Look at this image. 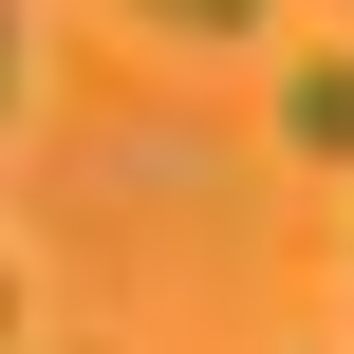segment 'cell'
Instances as JSON below:
<instances>
[{"mask_svg":"<svg viewBox=\"0 0 354 354\" xmlns=\"http://www.w3.org/2000/svg\"><path fill=\"white\" fill-rule=\"evenodd\" d=\"M0 112H19V0H0Z\"/></svg>","mask_w":354,"mask_h":354,"instance_id":"3957f363","label":"cell"},{"mask_svg":"<svg viewBox=\"0 0 354 354\" xmlns=\"http://www.w3.org/2000/svg\"><path fill=\"white\" fill-rule=\"evenodd\" d=\"M131 19H168V37H261L280 0H131Z\"/></svg>","mask_w":354,"mask_h":354,"instance_id":"7a4b0ae2","label":"cell"},{"mask_svg":"<svg viewBox=\"0 0 354 354\" xmlns=\"http://www.w3.org/2000/svg\"><path fill=\"white\" fill-rule=\"evenodd\" d=\"M280 149H317V168H354V56H317V75H280Z\"/></svg>","mask_w":354,"mask_h":354,"instance_id":"6da1fadb","label":"cell"},{"mask_svg":"<svg viewBox=\"0 0 354 354\" xmlns=\"http://www.w3.org/2000/svg\"><path fill=\"white\" fill-rule=\"evenodd\" d=\"M0 354H19V280H0Z\"/></svg>","mask_w":354,"mask_h":354,"instance_id":"277c9868","label":"cell"}]
</instances>
